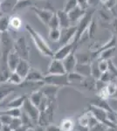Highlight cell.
I'll return each instance as SVG.
<instances>
[{"label": "cell", "mask_w": 117, "mask_h": 131, "mask_svg": "<svg viewBox=\"0 0 117 131\" xmlns=\"http://www.w3.org/2000/svg\"><path fill=\"white\" fill-rule=\"evenodd\" d=\"M14 41L9 31L2 32L0 39V82H5L10 77L12 71L8 67V56L13 50Z\"/></svg>", "instance_id": "obj_1"}, {"label": "cell", "mask_w": 117, "mask_h": 131, "mask_svg": "<svg viewBox=\"0 0 117 131\" xmlns=\"http://www.w3.org/2000/svg\"><path fill=\"white\" fill-rule=\"evenodd\" d=\"M25 30L28 31L29 34L31 35V39H33V42H34L35 46H37V48L39 49V51L43 54V55L46 56V57L54 58V52L51 49V47L48 46V44L46 43V40L43 39V37H42L37 31L34 30L30 25H25Z\"/></svg>", "instance_id": "obj_2"}, {"label": "cell", "mask_w": 117, "mask_h": 131, "mask_svg": "<svg viewBox=\"0 0 117 131\" xmlns=\"http://www.w3.org/2000/svg\"><path fill=\"white\" fill-rule=\"evenodd\" d=\"M93 13H94V8H90V9L87 10L86 14L82 17L81 19L78 22V25H76L77 26V31H76L75 36H74L73 40V43L75 44V46H78L82 36L84 35L85 31L88 30L89 25H90L91 21L93 19Z\"/></svg>", "instance_id": "obj_3"}, {"label": "cell", "mask_w": 117, "mask_h": 131, "mask_svg": "<svg viewBox=\"0 0 117 131\" xmlns=\"http://www.w3.org/2000/svg\"><path fill=\"white\" fill-rule=\"evenodd\" d=\"M88 111L96 118V120L99 122L104 124V125H106L107 127H108V128H117V124L113 123V122H110V120L108 119V112H107L106 110L90 104L88 107Z\"/></svg>", "instance_id": "obj_4"}, {"label": "cell", "mask_w": 117, "mask_h": 131, "mask_svg": "<svg viewBox=\"0 0 117 131\" xmlns=\"http://www.w3.org/2000/svg\"><path fill=\"white\" fill-rule=\"evenodd\" d=\"M13 50L19 55L21 59L28 60L30 48L27 45L25 37H19L14 41Z\"/></svg>", "instance_id": "obj_5"}, {"label": "cell", "mask_w": 117, "mask_h": 131, "mask_svg": "<svg viewBox=\"0 0 117 131\" xmlns=\"http://www.w3.org/2000/svg\"><path fill=\"white\" fill-rule=\"evenodd\" d=\"M45 84H49V85H54L59 88L64 86H67L70 84L68 81V76L67 73L60 75H54V74H47L45 76L44 79Z\"/></svg>", "instance_id": "obj_6"}, {"label": "cell", "mask_w": 117, "mask_h": 131, "mask_svg": "<svg viewBox=\"0 0 117 131\" xmlns=\"http://www.w3.org/2000/svg\"><path fill=\"white\" fill-rule=\"evenodd\" d=\"M54 113V102H51L50 105L44 111H41L39 113L38 124L42 127H46L50 125L51 122H52Z\"/></svg>", "instance_id": "obj_7"}, {"label": "cell", "mask_w": 117, "mask_h": 131, "mask_svg": "<svg viewBox=\"0 0 117 131\" xmlns=\"http://www.w3.org/2000/svg\"><path fill=\"white\" fill-rule=\"evenodd\" d=\"M23 108H24L25 112L26 113V115L31 119V121L33 122H35V123H38L40 111L37 107L34 106V105L31 103L30 99L27 98V97L24 102V105H23Z\"/></svg>", "instance_id": "obj_8"}, {"label": "cell", "mask_w": 117, "mask_h": 131, "mask_svg": "<svg viewBox=\"0 0 117 131\" xmlns=\"http://www.w3.org/2000/svg\"><path fill=\"white\" fill-rule=\"evenodd\" d=\"M77 31V26L70 25L67 28H60V39L59 40V43L60 46L66 45V44L71 42L72 39L74 38Z\"/></svg>", "instance_id": "obj_9"}, {"label": "cell", "mask_w": 117, "mask_h": 131, "mask_svg": "<svg viewBox=\"0 0 117 131\" xmlns=\"http://www.w3.org/2000/svg\"><path fill=\"white\" fill-rule=\"evenodd\" d=\"M77 49V46L73 41L69 42V43L66 44V45L61 46L60 48H59L56 52H54V55L52 59H56V60H63L67 56H68L73 50Z\"/></svg>", "instance_id": "obj_10"}, {"label": "cell", "mask_w": 117, "mask_h": 131, "mask_svg": "<svg viewBox=\"0 0 117 131\" xmlns=\"http://www.w3.org/2000/svg\"><path fill=\"white\" fill-rule=\"evenodd\" d=\"M66 73H67V72H66L62 60L52 59L48 67L47 74L60 75V74H66Z\"/></svg>", "instance_id": "obj_11"}, {"label": "cell", "mask_w": 117, "mask_h": 131, "mask_svg": "<svg viewBox=\"0 0 117 131\" xmlns=\"http://www.w3.org/2000/svg\"><path fill=\"white\" fill-rule=\"evenodd\" d=\"M31 9L36 14V16L39 18V20L46 25H48L51 18H52L54 13V12H52V10H50L40 9V8H38V7H36V6H33Z\"/></svg>", "instance_id": "obj_12"}, {"label": "cell", "mask_w": 117, "mask_h": 131, "mask_svg": "<svg viewBox=\"0 0 117 131\" xmlns=\"http://www.w3.org/2000/svg\"><path fill=\"white\" fill-rule=\"evenodd\" d=\"M75 51L76 49L73 50L68 56H67L62 60L67 73H70L75 70V67H76V65H77V59H76Z\"/></svg>", "instance_id": "obj_13"}, {"label": "cell", "mask_w": 117, "mask_h": 131, "mask_svg": "<svg viewBox=\"0 0 117 131\" xmlns=\"http://www.w3.org/2000/svg\"><path fill=\"white\" fill-rule=\"evenodd\" d=\"M59 86H54V85H49V84H45L40 88L41 92L44 94L49 99L50 101H55V98H56L57 93L59 90Z\"/></svg>", "instance_id": "obj_14"}, {"label": "cell", "mask_w": 117, "mask_h": 131, "mask_svg": "<svg viewBox=\"0 0 117 131\" xmlns=\"http://www.w3.org/2000/svg\"><path fill=\"white\" fill-rule=\"evenodd\" d=\"M44 79L45 76L38 69L31 68L24 81L29 82H44Z\"/></svg>", "instance_id": "obj_15"}, {"label": "cell", "mask_w": 117, "mask_h": 131, "mask_svg": "<svg viewBox=\"0 0 117 131\" xmlns=\"http://www.w3.org/2000/svg\"><path fill=\"white\" fill-rule=\"evenodd\" d=\"M15 90V86L12 84H10L8 82H2L0 83V102L4 101L5 98H7L10 94L13 93Z\"/></svg>", "instance_id": "obj_16"}, {"label": "cell", "mask_w": 117, "mask_h": 131, "mask_svg": "<svg viewBox=\"0 0 117 131\" xmlns=\"http://www.w3.org/2000/svg\"><path fill=\"white\" fill-rule=\"evenodd\" d=\"M88 10L82 9L81 7H80V6L78 5V6H76L74 9L70 10L68 12V16H69L70 20H71V23L79 22V21L81 19L82 17L86 14V12Z\"/></svg>", "instance_id": "obj_17"}, {"label": "cell", "mask_w": 117, "mask_h": 131, "mask_svg": "<svg viewBox=\"0 0 117 131\" xmlns=\"http://www.w3.org/2000/svg\"><path fill=\"white\" fill-rule=\"evenodd\" d=\"M30 69H31V67H30V65H29L28 60L21 59V60L19 61L18 67H16V69H15L14 72H16L18 74H19L21 77L25 80V78L26 77L27 74H28Z\"/></svg>", "instance_id": "obj_18"}, {"label": "cell", "mask_w": 117, "mask_h": 131, "mask_svg": "<svg viewBox=\"0 0 117 131\" xmlns=\"http://www.w3.org/2000/svg\"><path fill=\"white\" fill-rule=\"evenodd\" d=\"M59 22V28H67L71 25V20L69 18L68 13L64 10H59L56 12Z\"/></svg>", "instance_id": "obj_19"}, {"label": "cell", "mask_w": 117, "mask_h": 131, "mask_svg": "<svg viewBox=\"0 0 117 131\" xmlns=\"http://www.w3.org/2000/svg\"><path fill=\"white\" fill-rule=\"evenodd\" d=\"M21 58L19 57V55L14 50H12L10 52L9 56H8V67H9L10 70L12 72H14Z\"/></svg>", "instance_id": "obj_20"}, {"label": "cell", "mask_w": 117, "mask_h": 131, "mask_svg": "<svg viewBox=\"0 0 117 131\" xmlns=\"http://www.w3.org/2000/svg\"><path fill=\"white\" fill-rule=\"evenodd\" d=\"M75 72L80 73V75L86 77L91 76V63L90 64H82V63H77L75 67Z\"/></svg>", "instance_id": "obj_21"}, {"label": "cell", "mask_w": 117, "mask_h": 131, "mask_svg": "<svg viewBox=\"0 0 117 131\" xmlns=\"http://www.w3.org/2000/svg\"><path fill=\"white\" fill-rule=\"evenodd\" d=\"M26 99V95H21L13 99L6 104V108H20L23 107L24 102Z\"/></svg>", "instance_id": "obj_22"}, {"label": "cell", "mask_w": 117, "mask_h": 131, "mask_svg": "<svg viewBox=\"0 0 117 131\" xmlns=\"http://www.w3.org/2000/svg\"><path fill=\"white\" fill-rule=\"evenodd\" d=\"M59 128L61 131H73L75 128V122L72 118H65L60 122Z\"/></svg>", "instance_id": "obj_23"}, {"label": "cell", "mask_w": 117, "mask_h": 131, "mask_svg": "<svg viewBox=\"0 0 117 131\" xmlns=\"http://www.w3.org/2000/svg\"><path fill=\"white\" fill-rule=\"evenodd\" d=\"M91 104L93 105V106H95V107H100V108H102L107 112H114V109L110 107V105L108 103L107 100L99 98V97H98L96 100H93L92 102H91Z\"/></svg>", "instance_id": "obj_24"}, {"label": "cell", "mask_w": 117, "mask_h": 131, "mask_svg": "<svg viewBox=\"0 0 117 131\" xmlns=\"http://www.w3.org/2000/svg\"><path fill=\"white\" fill-rule=\"evenodd\" d=\"M17 3V0H4L1 2V10L4 14H7L10 12H12Z\"/></svg>", "instance_id": "obj_25"}, {"label": "cell", "mask_w": 117, "mask_h": 131, "mask_svg": "<svg viewBox=\"0 0 117 131\" xmlns=\"http://www.w3.org/2000/svg\"><path fill=\"white\" fill-rule=\"evenodd\" d=\"M43 97H44V94L41 92V90L39 89V90L34 91V92L31 93V95L29 97V99H30V101H31V103L39 108Z\"/></svg>", "instance_id": "obj_26"}, {"label": "cell", "mask_w": 117, "mask_h": 131, "mask_svg": "<svg viewBox=\"0 0 117 131\" xmlns=\"http://www.w3.org/2000/svg\"><path fill=\"white\" fill-rule=\"evenodd\" d=\"M23 81H24V79L19 74H18L16 72H12L10 77L8 78V80L5 82L12 84L14 86H20Z\"/></svg>", "instance_id": "obj_27"}, {"label": "cell", "mask_w": 117, "mask_h": 131, "mask_svg": "<svg viewBox=\"0 0 117 131\" xmlns=\"http://www.w3.org/2000/svg\"><path fill=\"white\" fill-rule=\"evenodd\" d=\"M114 52H115V46L104 50L99 54V57H98L97 60H112V56L114 55Z\"/></svg>", "instance_id": "obj_28"}, {"label": "cell", "mask_w": 117, "mask_h": 131, "mask_svg": "<svg viewBox=\"0 0 117 131\" xmlns=\"http://www.w3.org/2000/svg\"><path fill=\"white\" fill-rule=\"evenodd\" d=\"M10 18L9 15H5L3 14L0 17V31L2 32L8 31L10 28Z\"/></svg>", "instance_id": "obj_29"}, {"label": "cell", "mask_w": 117, "mask_h": 131, "mask_svg": "<svg viewBox=\"0 0 117 131\" xmlns=\"http://www.w3.org/2000/svg\"><path fill=\"white\" fill-rule=\"evenodd\" d=\"M10 27L14 31H19L22 27V20L19 17L12 16L10 18Z\"/></svg>", "instance_id": "obj_30"}, {"label": "cell", "mask_w": 117, "mask_h": 131, "mask_svg": "<svg viewBox=\"0 0 117 131\" xmlns=\"http://www.w3.org/2000/svg\"><path fill=\"white\" fill-rule=\"evenodd\" d=\"M101 72L98 67V60H95L91 62V76L95 80H99L101 76Z\"/></svg>", "instance_id": "obj_31"}, {"label": "cell", "mask_w": 117, "mask_h": 131, "mask_svg": "<svg viewBox=\"0 0 117 131\" xmlns=\"http://www.w3.org/2000/svg\"><path fill=\"white\" fill-rule=\"evenodd\" d=\"M89 115H90V113H89V111H88L83 114L82 115H80L77 120L78 126L82 127V128H89Z\"/></svg>", "instance_id": "obj_32"}, {"label": "cell", "mask_w": 117, "mask_h": 131, "mask_svg": "<svg viewBox=\"0 0 117 131\" xmlns=\"http://www.w3.org/2000/svg\"><path fill=\"white\" fill-rule=\"evenodd\" d=\"M67 76H68V81L70 82V84L72 82H80V83H81L85 79L84 76L80 75V73H78L75 71L72 72L70 73H67Z\"/></svg>", "instance_id": "obj_33"}, {"label": "cell", "mask_w": 117, "mask_h": 131, "mask_svg": "<svg viewBox=\"0 0 117 131\" xmlns=\"http://www.w3.org/2000/svg\"><path fill=\"white\" fill-rule=\"evenodd\" d=\"M48 37L50 40L59 42V39H60V28L50 29Z\"/></svg>", "instance_id": "obj_34"}, {"label": "cell", "mask_w": 117, "mask_h": 131, "mask_svg": "<svg viewBox=\"0 0 117 131\" xmlns=\"http://www.w3.org/2000/svg\"><path fill=\"white\" fill-rule=\"evenodd\" d=\"M31 5V0H18L15 5L13 10H22L25 7H29Z\"/></svg>", "instance_id": "obj_35"}, {"label": "cell", "mask_w": 117, "mask_h": 131, "mask_svg": "<svg viewBox=\"0 0 117 131\" xmlns=\"http://www.w3.org/2000/svg\"><path fill=\"white\" fill-rule=\"evenodd\" d=\"M96 31H97V23L93 18L88 28V34L89 39H93V36L96 33Z\"/></svg>", "instance_id": "obj_36"}, {"label": "cell", "mask_w": 117, "mask_h": 131, "mask_svg": "<svg viewBox=\"0 0 117 131\" xmlns=\"http://www.w3.org/2000/svg\"><path fill=\"white\" fill-rule=\"evenodd\" d=\"M47 26L50 29H55V28H59V18L56 13H54V15L51 18L50 21H49Z\"/></svg>", "instance_id": "obj_37"}, {"label": "cell", "mask_w": 117, "mask_h": 131, "mask_svg": "<svg viewBox=\"0 0 117 131\" xmlns=\"http://www.w3.org/2000/svg\"><path fill=\"white\" fill-rule=\"evenodd\" d=\"M76 6H78L77 0H67L65 5H64V9L63 10L68 13L70 10H72L73 9H74Z\"/></svg>", "instance_id": "obj_38"}, {"label": "cell", "mask_w": 117, "mask_h": 131, "mask_svg": "<svg viewBox=\"0 0 117 131\" xmlns=\"http://www.w3.org/2000/svg\"><path fill=\"white\" fill-rule=\"evenodd\" d=\"M3 113L6 114V115H9L12 117L15 118V117H20L22 112H21L20 108H6Z\"/></svg>", "instance_id": "obj_39"}, {"label": "cell", "mask_w": 117, "mask_h": 131, "mask_svg": "<svg viewBox=\"0 0 117 131\" xmlns=\"http://www.w3.org/2000/svg\"><path fill=\"white\" fill-rule=\"evenodd\" d=\"M21 121H22V124L25 126H26L27 128H29V127H31L33 125V122L31 121V119L29 117L28 115H26V113L25 112H22V114H21Z\"/></svg>", "instance_id": "obj_40"}, {"label": "cell", "mask_w": 117, "mask_h": 131, "mask_svg": "<svg viewBox=\"0 0 117 131\" xmlns=\"http://www.w3.org/2000/svg\"><path fill=\"white\" fill-rule=\"evenodd\" d=\"M110 128H108L104 124L101 123V122H98L95 125H93V127L89 128L88 131H108Z\"/></svg>", "instance_id": "obj_41"}, {"label": "cell", "mask_w": 117, "mask_h": 131, "mask_svg": "<svg viewBox=\"0 0 117 131\" xmlns=\"http://www.w3.org/2000/svg\"><path fill=\"white\" fill-rule=\"evenodd\" d=\"M13 117H12L9 115H6V114H0V122H2L3 125H10V123L12 122Z\"/></svg>", "instance_id": "obj_42"}, {"label": "cell", "mask_w": 117, "mask_h": 131, "mask_svg": "<svg viewBox=\"0 0 117 131\" xmlns=\"http://www.w3.org/2000/svg\"><path fill=\"white\" fill-rule=\"evenodd\" d=\"M108 71L111 74L117 79V67L114 64L112 60H108Z\"/></svg>", "instance_id": "obj_43"}, {"label": "cell", "mask_w": 117, "mask_h": 131, "mask_svg": "<svg viewBox=\"0 0 117 131\" xmlns=\"http://www.w3.org/2000/svg\"><path fill=\"white\" fill-rule=\"evenodd\" d=\"M98 67H99V69L101 70V73L107 72L108 70V61L104 60H98Z\"/></svg>", "instance_id": "obj_44"}, {"label": "cell", "mask_w": 117, "mask_h": 131, "mask_svg": "<svg viewBox=\"0 0 117 131\" xmlns=\"http://www.w3.org/2000/svg\"><path fill=\"white\" fill-rule=\"evenodd\" d=\"M22 125V121H21L20 117H15L12 119V122L10 123V127L12 130L16 129L17 128H18L19 126Z\"/></svg>", "instance_id": "obj_45"}, {"label": "cell", "mask_w": 117, "mask_h": 131, "mask_svg": "<svg viewBox=\"0 0 117 131\" xmlns=\"http://www.w3.org/2000/svg\"><path fill=\"white\" fill-rule=\"evenodd\" d=\"M116 3H117V0H107V1L104 3V5H105V7H107L108 9L110 10L116 5Z\"/></svg>", "instance_id": "obj_46"}, {"label": "cell", "mask_w": 117, "mask_h": 131, "mask_svg": "<svg viewBox=\"0 0 117 131\" xmlns=\"http://www.w3.org/2000/svg\"><path fill=\"white\" fill-rule=\"evenodd\" d=\"M78 2V5L80 7H81L84 10H88L89 9V5L88 3V0H77Z\"/></svg>", "instance_id": "obj_47"}, {"label": "cell", "mask_w": 117, "mask_h": 131, "mask_svg": "<svg viewBox=\"0 0 117 131\" xmlns=\"http://www.w3.org/2000/svg\"><path fill=\"white\" fill-rule=\"evenodd\" d=\"M46 131H61L60 128H59V126H56V125H52V124H50V125L46 126Z\"/></svg>", "instance_id": "obj_48"}, {"label": "cell", "mask_w": 117, "mask_h": 131, "mask_svg": "<svg viewBox=\"0 0 117 131\" xmlns=\"http://www.w3.org/2000/svg\"><path fill=\"white\" fill-rule=\"evenodd\" d=\"M101 0H88V5L90 8H94L101 3Z\"/></svg>", "instance_id": "obj_49"}, {"label": "cell", "mask_w": 117, "mask_h": 131, "mask_svg": "<svg viewBox=\"0 0 117 131\" xmlns=\"http://www.w3.org/2000/svg\"><path fill=\"white\" fill-rule=\"evenodd\" d=\"M112 26L114 28V31L115 32V36L117 38V18H114V19L112 21Z\"/></svg>", "instance_id": "obj_50"}, {"label": "cell", "mask_w": 117, "mask_h": 131, "mask_svg": "<svg viewBox=\"0 0 117 131\" xmlns=\"http://www.w3.org/2000/svg\"><path fill=\"white\" fill-rule=\"evenodd\" d=\"M110 12H111V13L115 17V18H117V3H116V5L110 10Z\"/></svg>", "instance_id": "obj_51"}, {"label": "cell", "mask_w": 117, "mask_h": 131, "mask_svg": "<svg viewBox=\"0 0 117 131\" xmlns=\"http://www.w3.org/2000/svg\"><path fill=\"white\" fill-rule=\"evenodd\" d=\"M26 128H27V127L22 124V125L19 126L18 128H17L16 129H14L13 131H26Z\"/></svg>", "instance_id": "obj_52"}, {"label": "cell", "mask_w": 117, "mask_h": 131, "mask_svg": "<svg viewBox=\"0 0 117 131\" xmlns=\"http://www.w3.org/2000/svg\"><path fill=\"white\" fill-rule=\"evenodd\" d=\"M1 131H13V130L10 128V125H3Z\"/></svg>", "instance_id": "obj_53"}, {"label": "cell", "mask_w": 117, "mask_h": 131, "mask_svg": "<svg viewBox=\"0 0 117 131\" xmlns=\"http://www.w3.org/2000/svg\"><path fill=\"white\" fill-rule=\"evenodd\" d=\"M35 129H36V131H46V128L42 126H38Z\"/></svg>", "instance_id": "obj_54"}, {"label": "cell", "mask_w": 117, "mask_h": 131, "mask_svg": "<svg viewBox=\"0 0 117 131\" xmlns=\"http://www.w3.org/2000/svg\"><path fill=\"white\" fill-rule=\"evenodd\" d=\"M110 99H113V100H117V88H116L115 92L114 93V94L110 97Z\"/></svg>", "instance_id": "obj_55"}, {"label": "cell", "mask_w": 117, "mask_h": 131, "mask_svg": "<svg viewBox=\"0 0 117 131\" xmlns=\"http://www.w3.org/2000/svg\"><path fill=\"white\" fill-rule=\"evenodd\" d=\"M26 131H36V129L34 128H33V127H29V128H26Z\"/></svg>", "instance_id": "obj_56"}, {"label": "cell", "mask_w": 117, "mask_h": 131, "mask_svg": "<svg viewBox=\"0 0 117 131\" xmlns=\"http://www.w3.org/2000/svg\"><path fill=\"white\" fill-rule=\"evenodd\" d=\"M2 127H3V124H2V122H0V131H1V129H2Z\"/></svg>", "instance_id": "obj_57"}, {"label": "cell", "mask_w": 117, "mask_h": 131, "mask_svg": "<svg viewBox=\"0 0 117 131\" xmlns=\"http://www.w3.org/2000/svg\"><path fill=\"white\" fill-rule=\"evenodd\" d=\"M1 36H2V31H0V39H1Z\"/></svg>", "instance_id": "obj_58"}, {"label": "cell", "mask_w": 117, "mask_h": 131, "mask_svg": "<svg viewBox=\"0 0 117 131\" xmlns=\"http://www.w3.org/2000/svg\"><path fill=\"white\" fill-rule=\"evenodd\" d=\"M3 14H4L3 12H0V17H1L2 15H3Z\"/></svg>", "instance_id": "obj_59"}, {"label": "cell", "mask_w": 117, "mask_h": 131, "mask_svg": "<svg viewBox=\"0 0 117 131\" xmlns=\"http://www.w3.org/2000/svg\"><path fill=\"white\" fill-rule=\"evenodd\" d=\"M115 116H116V122H117V112H115Z\"/></svg>", "instance_id": "obj_60"}, {"label": "cell", "mask_w": 117, "mask_h": 131, "mask_svg": "<svg viewBox=\"0 0 117 131\" xmlns=\"http://www.w3.org/2000/svg\"><path fill=\"white\" fill-rule=\"evenodd\" d=\"M0 9H1V2H0ZM1 12V10H0Z\"/></svg>", "instance_id": "obj_61"}, {"label": "cell", "mask_w": 117, "mask_h": 131, "mask_svg": "<svg viewBox=\"0 0 117 131\" xmlns=\"http://www.w3.org/2000/svg\"><path fill=\"white\" fill-rule=\"evenodd\" d=\"M116 85H117V81H116Z\"/></svg>", "instance_id": "obj_62"}, {"label": "cell", "mask_w": 117, "mask_h": 131, "mask_svg": "<svg viewBox=\"0 0 117 131\" xmlns=\"http://www.w3.org/2000/svg\"><path fill=\"white\" fill-rule=\"evenodd\" d=\"M17 1H18V0H17Z\"/></svg>", "instance_id": "obj_63"}, {"label": "cell", "mask_w": 117, "mask_h": 131, "mask_svg": "<svg viewBox=\"0 0 117 131\" xmlns=\"http://www.w3.org/2000/svg\"><path fill=\"white\" fill-rule=\"evenodd\" d=\"M0 83H1V82H0Z\"/></svg>", "instance_id": "obj_64"}]
</instances>
